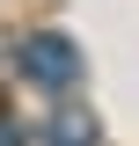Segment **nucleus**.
Instances as JSON below:
<instances>
[{
	"mask_svg": "<svg viewBox=\"0 0 139 146\" xmlns=\"http://www.w3.org/2000/svg\"><path fill=\"white\" fill-rule=\"evenodd\" d=\"M22 80H29V88L66 95L73 80H81V51H73V36H59V29L29 36V44H22Z\"/></svg>",
	"mask_w": 139,
	"mask_h": 146,
	"instance_id": "nucleus-1",
	"label": "nucleus"
},
{
	"mask_svg": "<svg viewBox=\"0 0 139 146\" xmlns=\"http://www.w3.org/2000/svg\"><path fill=\"white\" fill-rule=\"evenodd\" d=\"M37 146H103V131H95L88 110H59V117L37 124Z\"/></svg>",
	"mask_w": 139,
	"mask_h": 146,
	"instance_id": "nucleus-2",
	"label": "nucleus"
},
{
	"mask_svg": "<svg viewBox=\"0 0 139 146\" xmlns=\"http://www.w3.org/2000/svg\"><path fill=\"white\" fill-rule=\"evenodd\" d=\"M0 146H22V131H15V124H7V117H0Z\"/></svg>",
	"mask_w": 139,
	"mask_h": 146,
	"instance_id": "nucleus-3",
	"label": "nucleus"
}]
</instances>
